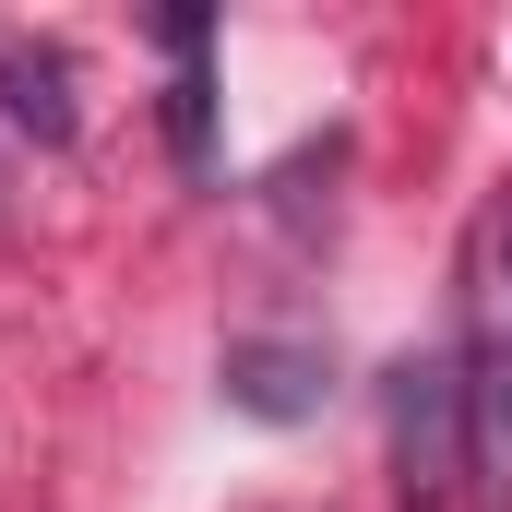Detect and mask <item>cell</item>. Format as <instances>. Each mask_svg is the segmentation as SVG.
Returning a JSON list of instances; mask_svg holds the SVG:
<instances>
[{"label": "cell", "instance_id": "cell-1", "mask_svg": "<svg viewBox=\"0 0 512 512\" xmlns=\"http://www.w3.org/2000/svg\"><path fill=\"white\" fill-rule=\"evenodd\" d=\"M465 512H512V191L465 227Z\"/></svg>", "mask_w": 512, "mask_h": 512}, {"label": "cell", "instance_id": "cell-2", "mask_svg": "<svg viewBox=\"0 0 512 512\" xmlns=\"http://www.w3.org/2000/svg\"><path fill=\"white\" fill-rule=\"evenodd\" d=\"M393 501L405 512H453L465 501V370L453 346H417L393 358Z\"/></svg>", "mask_w": 512, "mask_h": 512}, {"label": "cell", "instance_id": "cell-3", "mask_svg": "<svg viewBox=\"0 0 512 512\" xmlns=\"http://www.w3.org/2000/svg\"><path fill=\"white\" fill-rule=\"evenodd\" d=\"M215 382H227L239 417L286 429V417H310V405L334 393V358H322V346H286V334H239V346L215 358Z\"/></svg>", "mask_w": 512, "mask_h": 512}, {"label": "cell", "instance_id": "cell-4", "mask_svg": "<svg viewBox=\"0 0 512 512\" xmlns=\"http://www.w3.org/2000/svg\"><path fill=\"white\" fill-rule=\"evenodd\" d=\"M0 131H24V143H72L84 108H72V60L60 48H36V36H0Z\"/></svg>", "mask_w": 512, "mask_h": 512}, {"label": "cell", "instance_id": "cell-5", "mask_svg": "<svg viewBox=\"0 0 512 512\" xmlns=\"http://www.w3.org/2000/svg\"><path fill=\"white\" fill-rule=\"evenodd\" d=\"M155 36H167V143H179V167L203 179L215 167V72H203V48H215V12H155Z\"/></svg>", "mask_w": 512, "mask_h": 512}]
</instances>
